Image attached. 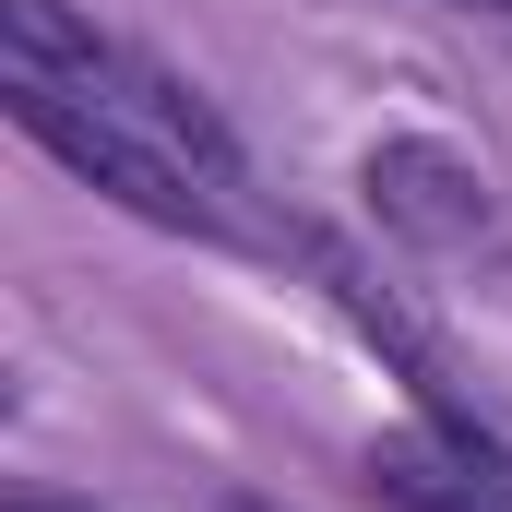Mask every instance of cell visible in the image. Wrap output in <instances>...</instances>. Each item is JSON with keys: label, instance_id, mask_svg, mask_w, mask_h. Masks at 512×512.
<instances>
[{"label": "cell", "instance_id": "cell-1", "mask_svg": "<svg viewBox=\"0 0 512 512\" xmlns=\"http://www.w3.org/2000/svg\"><path fill=\"white\" fill-rule=\"evenodd\" d=\"M12 120H24V143H48L84 191H108L120 215H143V227H167V239H227V179H203L167 131H143L131 108H108V96H84V84H36V72H12Z\"/></svg>", "mask_w": 512, "mask_h": 512}, {"label": "cell", "instance_id": "cell-2", "mask_svg": "<svg viewBox=\"0 0 512 512\" xmlns=\"http://www.w3.org/2000/svg\"><path fill=\"white\" fill-rule=\"evenodd\" d=\"M358 191H370L382 239H405V251H477V239L501 227L489 167L453 155V143H429V131H382V143L358 155Z\"/></svg>", "mask_w": 512, "mask_h": 512}, {"label": "cell", "instance_id": "cell-3", "mask_svg": "<svg viewBox=\"0 0 512 512\" xmlns=\"http://www.w3.org/2000/svg\"><path fill=\"white\" fill-rule=\"evenodd\" d=\"M370 501L382 512H512V453L465 417H417L370 441Z\"/></svg>", "mask_w": 512, "mask_h": 512}, {"label": "cell", "instance_id": "cell-4", "mask_svg": "<svg viewBox=\"0 0 512 512\" xmlns=\"http://www.w3.org/2000/svg\"><path fill=\"white\" fill-rule=\"evenodd\" d=\"M441 12H501V24H512V0H441Z\"/></svg>", "mask_w": 512, "mask_h": 512}, {"label": "cell", "instance_id": "cell-5", "mask_svg": "<svg viewBox=\"0 0 512 512\" xmlns=\"http://www.w3.org/2000/svg\"><path fill=\"white\" fill-rule=\"evenodd\" d=\"M239 512H274V501H239Z\"/></svg>", "mask_w": 512, "mask_h": 512}, {"label": "cell", "instance_id": "cell-6", "mask_svg": "<svg viewBox=\"0 0 512 512\" xmlns=\"http://www.w3.org/2000/svg\"><path fill=\"white\" fill-rule=\"evenodd\" d=\"M24 512H36V501H24Z\"/></svg>", "mask_w": 512, "mask_h": 512}]
</instances>
